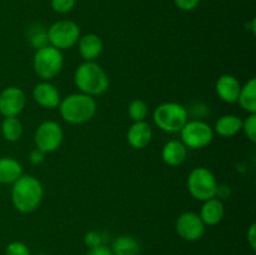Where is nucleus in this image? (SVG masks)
Here are the masks:
<instances>
[{
    "mask_svg": "<svg viewBox=\"0 0 256 255\" xmlns=\"http://www.w3.org/2000/svg\"><path fill=\"white\" fill-rule=\"evenodd\" d=\"M76 5V0H50V6L58 14H66Z\"/></svg>",
    "mask_w": 256,
    "mask_h": 255,
    "instance_id": "26",
    "label": "nucleus"
},
{
    "mask_svg": "<svg viewBox=\"0 0 256 255\" xmlns=\"http://www.w3.org/2000/svg\"><path fill=\"white\" fill-rule=\"evenodd\" d=\"M186 158V146L180 140H169L162 146V159L169 166H179Z\"/></svg>",
    "mask_w": 256,
    "mask_h": 255,
    "instance_id": "17",
    "label": "nucleus"
},
{
    "mask_svg": "<svg viewBox=\"0 0 256 255\" xmlns=\"http://www.w3.org/2000/svg\"><path fill=\"white\" fill-rule=\"evenodd\" d=\"M175 6L182 12H192L200 4V0H172Z\"/></svg>",
    "mask_w": 256,
    "mask_h": 255,
    "instance_id": "29",
    "label": "nucleus"
},
{
    "mask_svg": "<svg viewBox=\"0 0 256 255\" xmlns=\"http://www.w3.org/2000/svg\"><path fill=\"white\" fill-rule=\"evenodd\" d=\"M26 38L29 44L36 50L49 45V42H48V29H45V26H42L40 22H34V24L30 25L26 32Z\"/></svg>",
    "mask_w": 256,
    "mask_h": 255,
    "instance_id": "23",
    "label": "nucleus"
},
{
    "mask_svg": "<svg viewBox=\"0 0 256 255\" xmlns=\"http://www.w3.org/2000/svg\"><path fill=\"white\" fill-rule=\"evenodd\" d=\"M36 255H48V254H42H42H36Z\"/></svg>",
    "mask_w": 256,
    "mask_h": 255,
    "instance_id": "33",
    "label": "nucleus"
},
{
    "mask_svg": "<svg viewBox=\"0 0 256 255\" xmlns=\"http://www.w3.org/2000/svg\"><path fill=\"white\" fill-rule=\"evenodd\" d=\"M12 185V202L18 212L29 214L40 206L44 198V188L36 178L22 174Z\"/></svg>",
    "mask_w": 256,
    "mask_h": 255,
    "instance_id": "1",
    "label": "nucleus"
},
{
    "mask_svg": "<svg viewBox=\"0 0 256 255\" xmlns=\"http://www.w3.org/2000/svg\"><path fill=\"white\" fill-rule=\"evenodd\" d=\"M5 255H32V252H30V249L28 248L26 244L15 240V242H9L6 245Z\"/></svg>",
    "mask_w": 256,
    "mask_h": 255,
    "instance_id": "27",
    "label": "nucleus"
},
{
    "mask_svg": "<svg viewBox=\"0 0 256 255\" xmlns=\"http://www.w3.org/2000/svg\"><path fill=\"white\" fill-rule=\"evenodd\" d=\"M180 142L190 149H202L212 142L214 130L208 122L202 120H188L180 130Z\"/></svg>",
    "mask_w": 256,
    "mask_h": 255,
    "instance_id": "8",
    "label": "nucleus"
},
{
    "mask_svg": "<svg viewBox=\"0 0 256 255\" xmlns=\"http://www.w3.org/2000/svg\"><path fill=\"white\" fill-rule=\"evenodd\" d=\"M2 134L6 142H18L22 135V124L16 116H6L2 122Z\"/></svg>",
    "mask_w": 256,
    "mask_h": 255,
    "instance_id": "22",
    "label": "nucleus"
},
{
    "mask_svg": "<svg viewBox=\"0 0 256 255\" xmlns=\"http://www.w3.org/2000/svg\"><path fill=\"white\" fill-rule=\"evenodd\" d=\"M240 106L249 114L256 112V79L252 78L240 88L238 102Z\"/></svg>",
    "mask_w": 256,
    "mask_h": 255,
    "instance_id": "20",
    "label": "nucleus"
},
{
    "mask_svg": "<svg viewBox=\"0 0 256 255\" xmlns=\"http://www.w3.org/2000/svg\"><path fill=\"white\" fill-rule=\"evenodd\" d=\"M85 255H114L112 249L105 245H100V246L94 248V249H89Z\"/></svg>",
    "mask_w": 256,
    "mask_h": 255,
    "instance_id": "31",
    "label": "nucleus"
},
{
    "mask_svg": "<svg viewBox=\"0 0 256 255\" xmlns=\"http://www.w3.org/2000/svg\"><path fill=\"white\" fill-rule=\"evenodd\" d=\"M64 140V132L59 122L54 120L42 122L35 130L34 142L38 149L42 150L45 154L54 152L62 146Z\"/></svg>",
    "mask_w": 256,
    "mask_h": 255,
    "instance_id": "9",
    "label": "nucleus"
},
{
    "mask_svg": "<svg viewBox=\"0 0 256 255\" xmlns=\"http://www.w3.org/2000/svg\"><path fill=\"white\" fill-rule=\"evenodd\" d=\"M76 44L80 56L84 59V62H95V59L102 54V48H104L102 38L92 32L80 36Z\"/></svg>",
    "mask_w": 256,
    "mask_h": 255,
    "instance_id": "15",
    "label": "nucleus"
},
{
    "mask_svg": "<svg viewBox=\"0 0 256 255\" xmlns=\"http://www.w3.org/2000/svg\"><path fill=\"white\" fill-rule=\"evenodd\" d=\"M242 132L252 142H256V112L249 114L245 120H242Z\"/></svg>",
    "mask_w": 256,
    "mask_h": 255,
    "instance_id": "25",
    "label": "nucleus"
},
{
    "mask_svg": "<svg viewBox=\"0 0 256 255\" xmlns=\"http://www.w3.org/2000/svg\"><path fill=\"white\" fill-rule=\"evenodd\" d=\"M84 242L89 249H94V248L102 245V236L99 232H88L84 236Z\"/></svg>",
    "mask_w": 256,
    "mask_h": 255,
    "instance_id": "28",
    "label": "nucleus"
},
{
    "mask_svg": "<svg viewBox=\"0 0 256 255\" xmlns=\"http://www.w3.org/2000/svg\"><path fill=\"white\" fill-rule=\"evenodd\" d=\"M29 160H30V162H32V165H40L42 162H44L45 152H42V150L35 148V149H32V152H30Z\"/></svg>",
    "mask_w": 256,
    "mask_h": 255,
    "instance_id": "30",
    "label": "nucleus"
},
{
    "mask_svg": "<svg viewBox=\"0 0 256 255\" xmlns=\"http://www.w3.org/2000/svg\"><path fill=\"white\" fill-rule=\"evenodd\" d=\"M206 225L202 222L199 214L192 212H185L179 215L175 222V230L182 240L198 242L202 238Z\"/></svg>",
    "mask_w": 256,
    "mask_h": 255,
    "instance_id": "10",
    "label": "nucleus"
},
{
    "mask_svg": "<svg viewBox=\"0 0 256 255\" xmlns=\"http://www.w3.org/2000/svg\"><path fill=\"white\" fill-rule=\"evenodd\" d=\"M58 108L64 122L80 125L94 118L96 112V102L94 98L84 92H74L62 99Z\"/></svg>",
    "mask_w": 256,
    "mask_h": 255,
    "instance_id": "2",
    "label": "nucleus"
},
{
    "mask_svg": "<svg viewBox=\"0 0 256 255\" xmlns=\"http://www.w3.org/2000/svg\"><path fill=\"white\" fill-rule=\"evenodd\" d=\"M80 35V28L72 20H59L48 28V42L49 45L58 50H66L76 45Z\"/></svg>",
    "mask_w": 256,
    "mask_h": 255,
    "instance_id": "7",
    "label": "nucleus"
},
{
    "mask_svg": "<svg viewBox=\"0 0 256 255\" xmlns=\"http://www.w3.org/2000/svg\"><path fill=\"white\" fill-rule=\"evenodd\" d=\"M32 98L39 106L45 109H55L62 102L59 90L49 82H42L32 89Z\"/></svg>",
    "mask_w": 256,
    "mask_h": 255,
    "instance_id": "12",
    "label": "nucleus"
},
{
    "mask_svg": "<svg viewBox=\"0 0 256 255\" xmlns=\"http://www.w3.org/2000/svg\"><path fill=\"white\" fill-rule=\"evenodd\" d=\"M242 119L238 115L226 114L220 116L215 122L214 129L218 135L222 138H232L242 132Z\"/></svg>",
    "mask_w": 256,
    "mask_h": 255,
    "instance_id": "18",
    "label": "nucleus"
},
{
    "mask_svg": "<svg viewBox=\"0 0 256 255\" xmlns=\"http://www.w3.org/2000/svg\"><path fill=\"white\" fill-rule=\"evenodd\" d=\"M240 82L232 74H224L216 80L215 84V92L220 100L226 104H234L238 102L240 92Z\"/></svg>",
    "mask_w": 256,
    "mask_h": 255,
    "instance_id": "13",
    "label": "nucleus"
},
{
    "mask_svg": "<svg viewBox=\"0 0 256 255\" xmlns=\"http://www.w3.org/2000/svg\"><path fill=\"white\" fill-rule=\"evenodd\" d=\"M22 175V166L16 159L0 158V184H14Z\"/></svg>",
    "mask_w": 256,
    "mask_h": 255,
    "instance_id": "19",
    "label": "nucleus"
},
{
    "mask_svg": "<svg viewBox=\"0 0 256 255\" xmlns=\"http://www.w3.org/2000/svg\"><path fill=\"white\" fill-rule=\"evenodd\" d=\"M152 120L162 132H178L189 120V110L179 102H162L155 108Z\"/></svg>",
    "mask_w": 256,
    "mask_h": 255,
    "instance_id": "4",
    "label": "nucleus"
},
{
    "mask_svg": "<svg viewBox=\"0 0 256 255\" xmlns=\"http://www.w3.org/2000/svg\"><path fill=\"white\" fill-rule=\"evenodd\" d=\"M190 195L199 202H205L216 196L218 182L214 172L208 168L199 166L190 172L186 180Z\"/></svg>",
    "mask_w": 256,
    "mask_h": 255,
    "instance_id": "6",
    "label": "nucleus"
},
{
    "mask_svg": "<svg viewBox=\"0 0 256 255\" xmlns=\"http://www.w3.org/2000/svg\"><path fill=\"white\" fill-rule=\"evenodd\" d=\"M26 96L18 86H8L0 92V114L4 118L18 116L24 110Z\"/></svg>",
    "mask_w": 256,
    "mask_h": 255,
    "instance_id": "11",
    "label": "nucleus"
},
{
    "mask_svg": "<svg viewBox=\"0 0 256 255\" xmlns=\"http://www.w3.org/2000/svg\"><path fill=\"white\" fill-rule=\"evenodd\" d=\"M74 82L80 92L94 98L106 92L109 88V76L98 62H84L75 70Z\"/></svg>",
    "mask_w": 256,
    "mask_h": 255,
    "instance_id": "3",
    "label": "nucleus"
},
{
    "mask_svg": "<svg viewBox=\"0 0 256 255\" xmlns=\"http://www.w3.org/2000/svg\"><path fill=\"white\" fill-rule=\"evenodd\" d=\"M152 139V129L146 122H135L128 129L126 140L132 148L142 150L150 144Z\"/></svg>",
    "mask_w": 256,
    "mask_h": 255,
    "instance_id": "14",
    "label": "nucleus"
},
{
    "mask_svg": "<svg viewBox=\"0 0 256 255\" xmlns=\"http://www.w3.org/2000/svg\"><path fill=\"white\" fill-rule=\"evenodd\" d=\"M246 240L249 242L252 250L256 249V224L250 225L249 230L246 232Z\"/></svg>",
    "mask_w": 256,
    "mask_h": 255,
    "instance_id": "32",
    "label": "nucleus"
},
{
    "mask_svg": "<svg viewBox=\"0 0 256 255\" xmlns=\"http://www.w3.org/2000/svg\"><path fill=\"white\" fill-rule=\"evenodd\" d=\"M128 114L132 122H144L148 115V105L144 100L134 99L128 106Z\"/></svg>",
    "mask_w": 256,
    "mask_h": 255,
    "instance_id": "24",
    "label": "nucleus"
},
{
    "mask_svg": "<svg viewBox=\"0 0 256 255\" xmlns=\"http://www.w3.org/2000/svg\"><path fill=\"white\" fill-rule=\"evenodd\" d=\"M202 202L204 204H202L199 214L202 222L206 226H214V225L219 224L225 215V206L222 200L215 196Z\"/></svg>",
    "mask_w": 256,
    "mask_h": 255,
    "instance_id": "16",
    "label": "nucleus"
},
{
    "mask_svg": "<svg viewBox=\"0 0 256 255\" xmlns=\"http://www.w3.org/2000/svg\"><path fill=\"white\" fill-rule=\"evenodd\" d=\"M112 252L114 255H139L140 244L130 235H120L112 242Z\"/></svg>",
    "mask_w": 256,
    "mask_h": 255,
    "instance_id": "21",
    "label": "nucleus"
},
{
    "mask_svg": "<svg viewBox=\"0 0 256 255\" xmlns=\"http://www.w3.org/2000/svg\"><path fill=\"white\" fill-rule=\"evenodd\" d=\"M62 65H64L62 52L52 45L40 48L35 52L32 68L35 74L44 82L56 78L62 72Z\"/></svg>",
    "mask_w": 256,
    "mask_h": 255,
    "instance_id": "5",
    "label": "nucleus"
}]
</instances>
